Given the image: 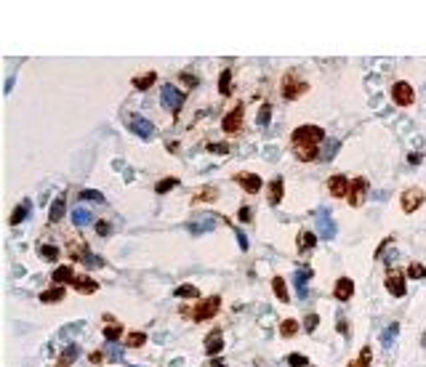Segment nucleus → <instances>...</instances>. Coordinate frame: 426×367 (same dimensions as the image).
<instances>
[{
  "mask_svg": "<svg viewBox=\"0 0 426 367\" xmlns=\"http://www.w3.org/2000/svg\"><path fill=\"white\" fill-rule=\"evenodd\" d=\"M325 141V131L322 128H317V125H301L293 131V146H296V152H298V160H304V162H309V160H315V155H317V146Z\"/></svg>",
  "mask_w": 426,
  "mask_h": 367,
  "instance_id": "1",
  "label": "nucleus"
},
{
  "mask_svg": "<svg viewBox=\"0 0 426 367\" xmlns=\"http://www.w3.org/2000/svg\"><path fill=\"white\" fill-rule=\"evenodd\" d=\"M184 99H186L184 91H176V88H170V86H166V88H163V93H160V104L166 106L168 112H173V115L181 109Z\"/></svg>",
  "mask_w": 426,
  "mask_h": 367,
  "instance_id": "2",
  "label": "nucleus"
},
{
  "mask_svg": "<svg viewBox=\"0 0 426 367\" xmlns=\"http://www.w3.org/2000/svg\"><path fill=\"white\" fill-rule=\"evenodd\" d=\"M219 303H221V298L219 296H211V298H205L203 303H197V309H195V322H203V319H211L216 312H219Z\"/></svg>",
  "mask_w": 426,
  "mask_h": 367,
  "instance_id": "3",
  "label": "nucleus"
},
{
  "mask_svg": "<svg viewBox=\"0 0 426 367\" xmlns=\"http://www.w3.org/2000/svg\"><path fill=\"white\" fill-rule=\"evenodd\" d=\"M317 229H320V240H333L336 237V221L331 218V210L322 208L317 216Z\"/></svg>",
  "mask_w": 426,
  "mask_h": 367,
  "instance_id": "4",
  "label": "nucleus"
},
{
  "mask_svg": "<svg viewBox=\"0 0 426 367\" xmlns=\"http://www.w3.org/2000/svg\"><path fill=\"white\" fill-rule=\"evenodd\" d=\"M391 99H394L400 106H410L413 99H416V93H413V88L407 86V83H394V88H391Z\"/></svg>",
  "mask_w": 426,
  "mask_h": 367,
  "instance_id": "5",
  "label": "nucleus"
},
{
  "mask_svg": "<svg viewBox=\"0 0 426 367\" xmlns=\"http://www.w3.org/2000/svg\"><path fill=\"white\" fill-rule=\"evenodd\" d=\"M128 122H130V131H133L136 136H141V139H152V136H155V128H152V122H149V120H144V117L130 115V117H128Z\"/></svg>",
  "mask_w": 426,
  "mask_h": 367,
  "instance_id": "6",
  "label": "nucleus"
},
{
  "mask_svg": "<svg viewBox=\"0 0 426 367\" xmlns=\"http://www.w3.org/2000/svg\"><path fill=\"white\" fill-rule=\"evenodd\" d=\"M424 192L421 189H407L405 194H402V210L405 213H413V210H418V208L424 205Z\"/></svg>",
  "mask_w": 426,
  "mask_h": 367,
  "instance_id": "7",
  "label": "nucleus"
},
{
  "mask_svg": "<svg viewBox=\"0 0 426 367\" xmlns=\"http://www.w3.org/2000/svg\"><path fill=\"white\" fill-rule=\"evenodd\" d=\"M192 231V234H205V231H211V229H216V218L213 216H197L195 221H189V227H186Z\"/></svg>",
  "mask_w": 426,
  "mask_h": 367,
  "instance_id": "8",
  "label": "nucleus"
},
{
  "mask_svg": "<svg viewBox=\"0 0 426 367\" xmlns=\"http://www.w3.org/2000/svg\"><path fill=\"white\" fill-rule=\"evenodd\" d=\"M240 125H242V106L237 104L235 109H232L229 115L224 117V122H221V128H224L226 133H235V131H240Z\"/></svg>",
  "mask_w": 426,
  "mask_h": 367,
  "instance_id": "9",
  "label": "nucleus"
},
{
  "mask_svg": "<svg viewBox=\"0 0 426 367\" xmlns=\"http://www.w3.org/2000/svg\"><path fill=\"white\" fill-rule=\"evenodd\" d=\"M235 181L242 186V189L248 192V194H256V192L261 189V178L256 176V173H237L235 176Z\"/></svg>",
  "mask_w": 426,
  "mask_h": 367,
  "instance_id": "10",
  "label": "nucleus"
},
{
  "mask_svg": "<svg viewBox=\"0 0 426 367\" xmlns=\"http://www.w3.org/2000/svg\"><path fill=\"white\" fill-rule=\"evenodd\" d=\"M333 296H336L338 301H349V298L354 296V282H352L349 277H341L336 282V287H333Z\"/></svg>",
  "mask_w": 426,
  "mask_h": 367,
  "instance_id": "11",
  "label": "nucleus"
},
{
  "mask_svg": "<svg viewBox=\"0 0 426 367\" xmlns=\"http://www.w3.org/2000/svg\"><path fill=\"white\" fill-rule=\"evenodd\" d=\"M365 192H368V181L365 178H354V181H352V189H349V202L357 208L362 200H365Z\"/></svg>",
  "mask_w": 426,
  "mask_h": 367,
  "instance_id": "12",
  "label": "nucleus"
},
{
  "mask_svg": "<svg viewBox=\"0 0 426 367\" xmlns=\"http://www.w3.org/2000/svg\"><path fill=\"white\" fill-rule=\"evenodd\" d=\"M328 189H331L333 197H346L349 194V181H346V176L336 173V176H331V181H328Z\"/></svg>",
  "mask_w": 426,
  "mask_h": 367,
  "instance_id": "13",
  "label": "nucleus"
},
{
  "mask_svg": "<svg viewBox=\"0 0 426 367\" xmlns=\"http://www.w3.org/2000/svg\"><path fill=\"white\" fill-rule=\"evenodd\" d=\"M221 349H224V341H221V330H213L211 335L205 338V351L211 354V357H216V354H221Z\"/></svg>",
  "mask_w": 426,
  "mask_h": 367,
  "instance_id": "14",
  "label": "nucleus"
},
{
  "mask_svg": "<svg viewBox=\"0 0 426 367\" xmlns=\"http://www.w3.org/2000/svg\"><path fill=\"white\" fill-rule=\"evenodd\" d=\"M72 285H75L77 293H85V296H91V293L99 290V285H96L91 277H85V274H83V277H75V280H72Z\"/></svg>",
  "mask_w": 426,
  "mask_h": 367,
  "instance_id": "15",
  "label": "nucleus"
},
{
  "mask_svg": "<svg viewBox=\"0 0 426 367\" xmlns=\"http://www.w3.org/2000/svg\"><path fill=\"white\" fill-rule=\"evenodd\" d=\"M386 290H389L394 298H402V296H405V277L391 274L389 280H386Z\"/></svg>",
  "mask_w": 426,
  "mask_h": 367,
  "instance_id": "16",
  "label": "nucleus"
},
{
  "mask_svg": "<svg viewBox=\"0 0 426 367\" xmlns=\"http://www.w3.org/2000/svg\"><path fill=\"white\" fill-rule=\"evenodd\" d=\"M298 88H304V86H296V75H293V72H288L285 80H282V93H285V99H296V96L301 93Z\"/></svg>",
  "mask_w": 426,
  "mask_h": 367,
  "instance_id": "17",
  "label": "nucleus"
},
{
  "mask_svg": "<svg viewBox=\"0 0 426 367\" xmlns=\"http://www.w3.org/2000/svg\"><path fill=\"white\" fill-rule=\"evenodd\" d=\"M30 210H32V202H30V200H24V202H21V205L14 210V213H11V224H14V227H19L21 221H27Z\"/></svg>",
  "mask_w": 426,
  "mask_h": 367,
  "instance_id": "18",
  "label": "nucleus"
},
{
  "mask_svg": "<svg viewBox=\"0 0 426 367\" xmlns=\"http://www.w3.org/2000/svg\"><path fill=\"white\" fill-rule=\"evenodd\" d=\"M61 298H64V287H61V285L40 293V303H56V301H61Z\"/></svg>",
  "mask_w": 426,
  "mask_h": 367,
  "instance_id": "19",
  "label": "nucleus"
},
{
  "mask_svg": "<svg viewBox=\"0 0 426 367\" xmlns=\"http://www.w3.org/2000/svg\"><path fill=\"white\" fill-rule=\"evenodd\" d=\"M280 200H282V178L277 176L275 181L269 184V202L272 205H280Z\"/></svg>",
  "mask_w": 426,
  "mask_h": 367,
  "instance_id": "20",
  "label": "nucleus"
},
{
  "mask_svg": "<svg viewBox=\"0 0 426 367\" xmlns=\"http://www.w3.org/2000/svg\"><path fill=\"white\" fill-rule=\"evenodd\" d=\"M155 80H157V75H155V72H147V75L133 77V88H136V91H147V88H149Z\"/></svg>",
  "mask_w": 426,
  "mask_h": 367,
  "instance_id": "21",
  "label": "nucleus"
},
{
  "mask_svg": "<svg viewBox=\"0 0 426 367\" xmlns=\"http://www.w3.org/2000/svg\"><path fill=\"white\" fill-rule=\"evenodd\" d=\"M51 280L61 285V282H72V280H75V274H72V269H70V266H59V269H54Z\"/></svg>",
  "mask_w": 426,
  "mask_h": 367,
  "instance_id": "22",
  "label": "nucleus"
},
{
  "mask_svg": "<svg viewBox=\"0 0 426 367\" xmlns=\"http://www.w3.org/2000/svg\"><path fill=\"white\" fill-rule=\"evenodd\" d=\"M315 245H317V237L312 234V231H304V234L298 237V250H301V253H309Z\"/></svg>",
  "mask_w": 426,
  "mask_h": 367,
  "instance_id": "23",
  "label": "nucleus"
},
{
  "mask_svg": "<svg viewBox=\"0 0 426 367\" xmlns=\"http://www.w3.org/2000/svg\"><path fill=\"white\" fill-rule=\"evenodd\" d=\"M272 290H275V296L280 298L282 303L288 301V287H285V280H282V277H275V280H272Z\"/></svg>",
  "mask_w": 426,
  "mask_h": 367,
  "instance_id": "24",
  "label": "nucleus"
},
{
  "mask_svg": "<svg viewBox=\"0 0 426 367\" xmlns=\"http://www.w3.org/2000/svg\"><path fill=\"white\" fill-rule=\"evenodd\" d=\"M77 359V346H67V351L59 357V362H56V367H70L72 362Z\"/></svg>",
  "mask_w": 426,
  "mask_h": 367,
  "instance_id": "25",
  "label": "nucleus"
},
{
  "mask_svg": "<svg viewBox=\"0 0 426 367\" xmlns=\"http://www.w3.org/2000/svg\"><path fill=\"white\" fill-rule=\"evenodd\" d=\"M61 216H64V197H56L54 205H51V221L59 224V221H61Z\"/></svg>",
  "mask_w": 426,
  "mask_h": 367,
  "instance_id": "26",
  "label": "nucleus"
},
{
  "mask_svg": "<svg viewBox=\"0 0 426 367\" xmlns=\"http://www.w3.org/2000/svg\"><path fill=\"white\" fill-rule=\"evenodd\" d=\"M91 218L93 216H91L85 208H75V210H72V221H75V227H85V224H91Z\"/></svg>",
  "mask_w": 426,
  "mask_h": 367,
  "instance_id": "27",
  "label": "nucleus"
},
{
  "mask_svg": "<svg viewBox=\"0 0 426 367\" xmlns=\"http://www.w3.org/2000/svg\"><path fill=\"white\" fill-rule=\"evenodd\" d=\"M219 91L224 93V96L232 93V70H224V72H221V77H219Z\"/></svg>",
  "mask_w": 426,
  "mask_h": 367,
  "instance_id": "28",
  "label": "nucleus"
},
{
  "mask_svg": "<svg viewBox=\"0 0 426 367\" xmlns=\"http://www.w3.org/2000/svg\"><path fill=\"white\" fill-rule=\"evenodd\" d=\"M312 272L309 269H301V272H296V287H298V296H306V282H309Z\"/></svg>",
  "mask_w": 426,
  "mask_h": 367,
  "instance_id": "29",
  "label": "nucleus"
},
{
  "mask_svg": "<svg viewBox=\"0 0 426 367\" xmlns=\"http://www.w3.org/2000/svg\"><path fill=\"white\" fill-rule=\"evenodd\" d=\"M176 296L179 298H197L200 290H197L195 285H181V287H176Z\"/></svg>",
  "mask_w": 426,
  "mask_h": 367,
  "instance_id": "30",
  "label": "nucleus"
},
{
  "mask_svg": "<svg viewBox=\"0 0 426 367\" xmlns=\"http://www.w3.org/2000/svg\"><path fill=\"white\" fill-rule=\"evenodd\" d=\"M173 186H179V178H163V181H157L155 192L157 194H166V192H170Z\"/></svg>",
  "mask_w": 426,
  "mask_h": 367,
  "instance_id": "31",
  "label": "nucleus"
},
{
  "mask_svg": "<svg viewBox=\"0 0 426 367\" xmlns=\"http://www.w3.org/2000/svg\"><path fill=\"white\" fill-rule=\"evenodd\" d=\"M397 332H400V325H397V322H391V325H389V330H386L384 335H381L384 346H391V341L397 338Z\"/></svg>",
  "mask_w": 426,
  "mask_h": 367,
  "instance_id": "32",
  "label": "nucleus"
},
{
  "mask_svg": "<svg viewBox=\"0 0 426 367\" xmlns=\"http://www.w3.org/2000/svg\"><path fill=\"white\" fill-rule=\"evenodd\" d=\"M144 343H147L144 332H128V346L130 349H139V346H144Z\"/></svg>",
  "mask_w": 426,
  "mask_h": 367,
  "instance_id": "33",
  "label": "nucleus"
},
{
  "mask_svg": "<svg viewBox=\"0 0 426 367\" xmlns=\"http://www.w3.org/2000/svg\"><path fill=\"white\" fill-rule=\"evenodd\" d=\"M40 256L48 258V261H59V247H54V245H40Z\"/></svg>",
  "mask_w": 426,
  "mask_h": 367,
  "instance_id": "34",
  "label": "nucleus"
},
{
  "mask_svg": "<svg viewBox=\"0 0 426 367\" xmlns=\"http://www.w3.org/2000/svg\"><path fill=\"white\" fill-rule=\"evenodd\" d=\"M296 330H298V322H296V319H285V322H282V327H280V332H282L285 338H291Z\"/></svg>",
  "mask_w": 426,
  "mask_h": 367,
  "instance_id": "35",
  "label": "nucleus"
},
{
  "mask_svg": "<svg viewBox=\"0 0 426 367\" xmlns=\"http://www.w3.org/2000/svg\"><path fill=\"white\" fill-rule=\"evenodd\" d=\"M120 335H123V327H120V325H110V327H104V338H107V341H117Z\"/></svg>",
  "mask_w": 426,
  "mask_h": 367,
  "instance_id": "36",
  "label": "nucleus"
},
{
  "mask_svg": "<svg viewBox=\"0 0 426 367\" xmlns=\"http://www.w3.org/2000/svg\"><path fill=\"white\" fill-rule=\"evenodd\" d=\"M269 120H272V104H264L259 109V125H269Z\"/></svg>",
  "mask_w": 426,
  "mask_h": 367,
  "instance_id": "37",
  "label": "nucleus"
},
{
  "mask_svg": "<svg viewBox=\"0 0 426 367\" xmlns=\"http://www.w3.org/2000/svg\"><path fill=\"white\" fill-rule=\"evenodd\" d=\"M407 277H410V280H421V277H426V269L421 263H413V266L407 269Z\"/></svg>",
  "mask_w": 426,
  "mask_h": 367,
  "instance_id": "38",
  "label": "nucleus"
},
{
  "mask_svg": "<svg viewBox=\"0 0 426 367\" xmlns=\"http://www.w3.org/2000/svg\"><path fill=\"white\" fill-rule=\"evenodd\" d=\"M197 197H200V200H216V197H219V192H216L213 186H203V189L197 192Z\"/></svg>",
  "mask_w": 426,
  "mask_h": 367,
  "instance_id": "39",
  "label": "nucleus"
},
{
  "mask_svg": "<svg viewBox=\"0 0 426 367\" xmlns=\"http://www.w3.org/2000/svg\"><path fill=\"white\" fill-rule=\"evenodd\" d=\"M80 197H85V200H91V202H101V200H104V194H101V192H96V189H83Z\"/></svg>",
  "mask_w": 426,
  "mask_h": 367,
  "instance_id": "40",
  "label": "nucleus"
},
{
  "mask_svg": "<svg viewBox=\"0 0 426 367\" xmlns=\"http://www.w3.org/2000/svg\"><path fill=\"white\" fill-rule=\"evenodd\" d=\"M368 365H370V349H362V357L357 362H352L349 367H368Z\"/></svg>",
  "mask_w": 426,
  "mask_h": 367,
  "instance_id": "41",
  "label": "nucleus"
},
{
  "mask_svg": "<svg viewBox=\"0 0 426 367\" xmlns=\"http://www.w3.org/2000/svg\"><path fill=\"white\" fill-rule=\"evenodd\" d=\"M336 149H338V141H328L325 152H322V160H333V155H336Z\"/></svg>",
  "mask_w": 426,
  "mask_h": 367,
  "instance_id": "42",
  "label": "nucleus"
},
{
  "mask_svg": "<svg viewBox=\"0 0 426 367\" xmlns=\"http://www.w3.org/2000/svg\"><path fill=\"white\" fill-rule=\"evenodd\" d=\"M317 322H320V317H317V314H309V317L304 319V330H306V332H315Z\"/></svg>",
  "mask_w": 426,
  "mask_h": 367,
  "instance_id": "43",
  "label": "nucleus"
},
{
  "mask_svg": "<svg viewBox=\"0 0 426 367\" xmlns=\"http://www.w3.org/2000/svg\"><path fill=\"white\" fill-rule=\"evenodd\" d=\"M288 362H291L293 367H304L306 365V357H301V354H291V357H288Z\"/></svg>",
  "mask_w": 426,
  "mask_h": 367,
  "instance_id": "44",
  "label": "nucleus"
},
{
  "mask_svg": "<svg viewBox=\"0 0 426 367\" xmlns=\"http://www.w3.org/2000/svg\"><path fill=\"white\" fill-rule=\"evenodd\" d=\"M96 231H99L101 237H107V234H110V231H112V227H110V224H107V221H99V224H96Z\"/></svg>",
  "mask_w": 426,
  "mask_h": 367,
  "instance_id": "45",
  "label": "nucleus"
},
{
  "mask_svg": "<svg viewBox=\"0 0 426 367\" xmlns=\"http://www.w3.org/2000/svg\"><path fill=\"white\" fill-rule=\"evenodd\" d=\"M211 152H219V155H226V152H229V146H226V144H211Z\"/></svg>",
  "mask_w": 426,
  "mask_h": 367,
  "instance_id": "46",
  "label": "nucleus"
},
{
  "mask_svg": "<svg viewBox=\"0 0 426 367\" xmlns=\"http://www.w3.org/2000/svg\"><path fill=\"white\" fill-rule=\"evenodd\" d=\"M181 80H184L186 86H197V77H195V75H189V72H184V75H181Z\"/></svg>",
  "mask_w": 426,
  "mask_h": 367,
  "instance_id": "47",
  "label": "nucleus"
},
{
  "mask_svg": "<svg viewBox=\"0 0 426 367\" xmlns=\"http://www.w3.org/2000/svg\"><path fill=\"white\" fill-rule=\"evenodd\" d=\"M237 242H240V250H248V240H245L242 231H237Z\"/></svg>",
  "mask_w": 426,
  "mask_h": 367,
  "instance_id": "48",
  "label": "nucleus"
},
{
  "mask_svg": "<svg viewBox=\"0 0 426 367\" xmlns=\"http://www.w3.org/2000/svg\"><path fill=\"white\" fill-rule=\"evenodd\" d=\"M240 221H251V208H240Z\"/></svg>",
  "mask_w": 426,
  "mask_h": 367,
  "instance_id": "49",
  "label": "nucleus"
},
{
  "mask_svg": "<svg viewBox=\"0 0 426 367\" xmlns=\"http://www.w3.org/2000/svg\"><path fill=\"white\" fill-rule=\"evenodd\" d=\"M410 162H413V165H418V162H421V155H418V152H413V155H410Z\"/></svg>",
  "mask_w": 426,
  "mask_h": 367,
  "instance_id": "50",
  "label": "nucleus"
},
{
  "mask_svg": "<svg viewBox=\"0 0 426 367\" xmlns=\"http://www.w3.org/2000/svg\"><path fill=\"white\" fill-rule=\"evenodd\" d=\"M338 332H344V335H346V322L344 319H338Z\"/></svg>",
  "mask_w": 426,
  "mask_h": 367,
  "instance_id": "51",
  "label": "nucleus"
},
{
  "mask_svg": "<svg viewBox=\"0 0 426 367\" xmlns=\"http://www.w3.org/2000/svg\"><path fill=\"white\" fill-rule=\"evenodd\" d=\"M211 367H226V365H224V362H213Z\"/></svg>",
  "mask_w": 426,
  "mask_h": 367,
  "instance_id": "52",
  "label": "nucleus"
},
{
  "mask_svg": "<svg viewBox=\"0 0 426 367\" xmlns=\"http://www.w3.org/2000/svg\"><path fill=\"white\" fill-rule=\"evenodd\" d=\"M424 346H426V335H424Z\"/></svg>",
  "mask_w": 426,
  "mask_h": 367,
  "instance_id": "53",
  "label": "nucleus"
}]
</instances>
